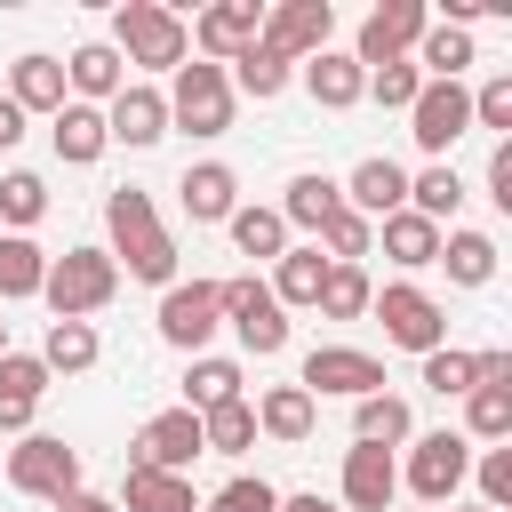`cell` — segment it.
Instances as JSON below:
<instances>
[{
  "mask_svg": "<svg viewBox=\"0 0 512 512\" xmlns=\"http://www.w3.org/2000/svg\"><path fill=\"white\" fill-rule=\"evenodd\" d=\"M104 224H112V264H128L136 280H160V288H176V240L160 232V216H152V192L120 184V192L104 200Z\"/></svg>",
  "mask_w": 512,
  "mask_h": 512,
  "instance_id": "cell-1",
  "label": "cell"
},
{
  "mask_svg": "<svg viewBox=\"0 0 512 512\" xmlns=\"http://www.w3.org/2000/svg\"><path fill=\"white\" fill-rule=\"evenodd\" d=\"M40 296H48L56 320H88V312H104V304L120 296V264H112V248H64V256H48Z\"/></svg>",
  "mask_w": 512,
  "mask_h": 512,
  "instance_id": "cell-2",
  "label": "cell"
},
{
  "mask_svg": "<svg viewBox=\"0 0 512 512\" xmlns=\"http://www.w3.org/2000/svg\"><path fill=\"white\" fill-rule=\"evenodd\" d=\"M112 40H120V64H144V72H176V64L192 56L184 16H176V8H160V0H120Z\"/></svg>",
  "mask_w": 512,
  "mask_h": 512,
  "instance_id": "cell-3",
  "label": "cell"
},
{
  "mask_svg": "<svg viewBox=\"0 0 512 512\" xmlns=\"http://www.w3.org/2000/svg\"><path fill=\"white\" fill-rule=\"evenodd\" d=\"M168 120H176L184 136H224V128H232V80H224V64H176Z\"/></svg>",
  "mask_w": 512,
  "mask_h": 512,
  "instance_id": "cell-4",
  "label": "cell"
},
{
  "mask_svg": "<svg viewBox=\"0 0 512 512\" xmlns=\"http://www.w3.org/2000/svg\"><path fill=\"white\" fill-rule=\"evenodd\" d=\"M368 312H376V320H384V336H392L400 352H416V360L448 344V312H440L416 280H392L384 296H368Z\"/></svg>",
  "mask_w": 512,
  "mask_h": 512,
  "instance_id": "cell-5",
  "label": "cell"
},
{
  "mask_svg": "<svg viewBox=\"0 0 512 512\" xmlns=\"http://www.w3.org/2000/svg\"><path fill=\"white\" fill-rule=\"evenodd\" d=\"M8 488L16 496H72L80 488V448H64L56 432H24L16 448H8Z\"/></svg>",
  "mask_w": 512,
  "mask_h": 512,
  "instance_id": "cell-6",
  "label": "cell"
},
{
  "mask_svg": "<svg viewBox=\"0 0 512 512\" xmlns=\"http://www.w3.org/2000/svg\"><path fill=\"white\" fill-rule=\"evenodd\" d=\"M464 472H472V440L464 432H416L408 440V488H416V504L432 512V504H448L456 488H464Z\"/></svg>",
  "mask_w": 512,
  "mask_h": 512,
  "instance_id": "cell-7",
  "label": "cell"
},
{
  "mask_svg": "<svg viewBox=\"0 0 512 512\" xmlns=\"http://www.w3.org/2000/svg\"><path fill=\"white\" fill-rule=\"evenodd\" d=\"M424 24H432V8H424V0H384V8H368L360 40H352V64H360V72H376V64H400V56L424 40Z\"/></svg>",
  "mask_w": 512,
  "mask_h": 512,
  "instance_id": "cell-8",
  "label": "cell"
},
{
  "mask_svg": "<svg viewBox=\"0 0 512 512\" xmlns=\"http://www.w3.org/2000/svg\"><path fill=\"white\" fill-rule=\"evenodd\" d=\"M216 328H224V288H216V280H176V288L160 296V344L200 352Z\"/></svg>",
  "mask_w": 512,
  "mask_h": 512,
  "instance_id": "cell-9",
  "label": "cell"
},
{
  "mask_svg": "<svg viewBox=\"0 0 512 512\" xmlns=\"http://www.w3.org/2000/svg\"><path fill=\"white\" fill-rule=\"evenodd\" d=\"M224 288V320H232V336L256 352V360H272L280 344H288V312H280V296L264 288V280H216Z\"/></svg>",
  "mask_w": 512,
  "mask_h": 512,
  "instance_id": "cell-10",
  "label": "cell"
},
{
  "mask_svg": "<svg viewBox=\"0 0 512 512\" xmlns=\"http://www.w3.org/2000/svg\"><path fill=\"white\" fill-rule=\"evenodd\" d=\"M408 120H416L408 136H416L432 160H448V144L472 128V88H464V80H424L416 104H408Z\"/></svg>",
  "mask_w": 512,
  "mask_h": 512,
  "instance_id": "cell-11",
  "label": "cell"
},
{
  "mask_svg": "<svg viewBox=\"0 0 512 512\" xmlns=\"http://www.w3.org/2000/svg\"><path fill=\"white\" fill-rule=\"evenodd\" d=\"M312 400L320 392H344V400H368V392H384V360H368V352H352V344H312L304 352V376H296Z\"/></svg>",
  "mask_w": 512,
  "mask_h": 512,
  "instance_id": "cell-12",
  "label": "cell"
},
{
  "mask_svg": "<svg viewBox=\"0 0 512 512\" xmlns=\"http://www.w3.org/2000/svg\"><path fill=\"white\" fill-rule=\"evenodd\" d=\"M328 32H336V8H328V0H280V8L264 16V32H256V40H264L272 56H288V64H296V56H320V48H328Z\"/></svg>",
  "mask_w": 512,
  "mask_h": 512,
  "instance_id": "cell-13",
  "label": "cell"
},
{
  "mask_svg": "<svg viewBox=\"0 0 512 512\" xmlns=\"http://www.w3.org/2000/svg\"><path fill=\"white\" fill-rule=\"evenodd\" d=\"M256 32H264V8L256 0H216V8H200V24L184 32L208 64H232L240 48H256Z\"/></svg>",
  "mask_w": 512,
  "mask_h": 512,
  "instance_id": "cell-14",
  "label": "cell"
},
{
  "mask_svg": "<svg viewBox=\"0 0 512 512\" xmlns=\"http://www.w3.org/2000/svg\"><path fill=\"white\" fill-rule=\"evenodd\" d=\"M208 440H200V416L192 408H160L144 432H136V456L128 464H152V472H192V456H200Z\"/></svg>",
  "mask_w": 512,
  "mask_h": 512,
  "instance_id": "cell-15",
  "label": "cell"
},
{
  "mask_svg": "<svg viewBox=\"0 0 512 512\" xmlns=\"http://www.w3.org/2000/svg\"><path fill=\"white\" fill-rule=\"evenodd\" d=\"M336 192H344V208H352V216L384 224V216H400V208H408V168H400V160H360Z\"/></svg>",
  "mask_w": 512,
  "mask_h": 512,
  "instance_id": "cell-16",
  "label": "cell"
},
{
  "mask_svg": "<svg viewBox=\"0 0 512 512\" xmlns=\"http://www.w3.org/2000/svg\"><path fill=\"white\" fill-rule=\"evenodd\" d=\"M392 496H400V464H392V448H344V512H392Z\"/></svg>",
  "mask_w": 512,
  "mask_h": 512,
  "instance_id": "cell-17",
  "label": "cell"
},
{
  "mask_svg": "<svg viewBox=\"0 0 512 512\" xmlns=\"http://www.w3.org/2000/svg\"><path fill=\"white\" fill-rule=\"evenodd\" d=\"M40 392H48V368H40V352H0V432H32V416H40Z\"/></svg>",
  "mask_w": 512,
  "mask_h": 512,
  "instance_id": "cell-18",
  "label": "cell"
},
{
  "mask_svg": "<svg viewBox=\"0 0 512 512\" xmlns=\"http://www.w3.org/2000/svg\"><path fill=\"white\" fill-rule=\"evenodd\" d=\"M104 136H112V144H136V152L160 144V136H168V96H160V88H120V96L104 104Z\"/></svg>",
  "mask_w": 512,
  "mask_h": 512,
  "instance_id": "cell-19",
  "label": "cell"
},
{
  "mask_svg": "<svg viewBox=\"0 0 512 512\" xmlns=\"http://www.w3.org/2000/svg\"><path fill=\"white\" fill-rule=\"evenodd\" d=\"M176 192H184V216H192V224H224V216L240 208V176H232L224 160L184 168V184H176Z\"/></svg>",
  "mask_w": 512,
  "mask_h": 512,
  "instance_id": "cell-20",
  "label": "cell"
},
{
  "mask_svg": "<svg viewBox=\"0 0 512 512\" xmlns=\"http://www.w3.org/2000/svg\"><path fill=\"white\" fill-rule=\"evenodd\" d=\"M120 504H128V512H200V496H192V472H152V464H128V480H120Z\"/></svg>",
  "mask_w": 512,
  "mask_h": 512,
  "instance_id": "cell-21",
  "label": "cell"
},
{
  "mask_svg": "<svg viewBox=\"0 0 512 512\" xmlns=\"http://www.w3.org/2000/svg\"><path fill=\"white\" fill-rule=\"evenodd\" d=\"M64 88H80L72 104H112L128 80H120V48L112 40H88V48H72V64H64Z\"/></svg>",
  "mask_w": 512,
  "mask_h": 512,
  "instance_id": "cell-22",
  "label": "cell"
},
{
  "mask_svg": "<svg viewBox=\"0 0 512 512\" xmlns=\"http://www.w3.org/2000/svg\"><path fill=\"white\" fill-rule=\"evenodd\" d=\"M8 104L56 120V112H64V64H56V56H16V64H8Z\"/></svg>",
  "mask_w": 512,
  "mask_h": 512,
  "instance_id": "cell-23",
  "label": "cell"
},
{
  "mask_svg": "<svg viewBox=\"0 0 512 512\" xmlns=\"http://www.w3.org/2000/svg\"><path fill=\"white\" fill-rule=\"evenodd\" d=\"M48 136H56V160H64V168L104 160V144H112V136H104V112H96V104H72V96H64V112L48 120Z\"/></svg>",
  "mask_w": 512,
  "mask_h": 512,
  "instance_id": "cell-24",
  "label": "cell"
},
{
  "mask_svg": "<svg viewBox=\"0 0 512 512\" xmlns=\"http://www.w3.org/2000/svg\"><path fill=\"white\" fill-rule=\"evenodd\" d=\"M304 88H312V104H328V112H352V104L368 96V72H360L352 56H336V48H320V56L304 64Z\"/></svg>",
  "mask_w": 512,
  "mask_h": 512,
  "instance_id": "cell-25",
  "label": "cell"
},
{
  "mask_svg": "<svg viewBox=\"0 0 512 512\" xmlns=\"http://www.w3.org/2000/svg\"><path fill=\"white\" fill-rule=\"evenodd\" d=\"M312 416H320V400L304 384H272L256 400V432H272V440H312Z\"/></svg>",
  "mask_w": 512,
  "mask_h": 512,
  "instance_id": "cell-26",
  "label": "cell"
},
{
  "mask_svg": "<svg viewBox=\"0 0 512 512\" xmlns=\"http://www.w3.org/2000/svg\"><path fill=\"white\" fill-rule=\"evenodd\" d=\"M352 440H360V448H400V440H416L408 400H400V392H368L360 416H352Z\"/></svg>",
  "mask_w": 512,
  "mask_h": 512,
  "instance_id": "cell-27",
  "label": "cell"
},
{
  "mask_svg": "<svg viewBox=\"0 0 512 512\" xmlns=\"http://www.w3.org/2000/svg\"><path fill=\"white\" fill-rule=\"evenodd\" d=\"M384 256H392L400 272H424V264H440V224H424L416 208L384 216Z\"/></svg>",
  "mask_w": 512,
  "mask_h": 512,
  "instance_id": "cell-28",
  "label": "cell"
},
{
  "mask_svg": "<svg viewBox=\"0 0 512 512\" xmlns=\"http://www.w3.org/2000/svg\"><path fill=\"white\" fill-rule=\"evenodd\" d=\"M320 280H328V256H320V240H304V248L280 256V272H272L264 288H272L280 312H288V304H320Z\"/></svg>",
  "mask_w": 512,
  "mask_h": 512,
  "instance_id": "cell-29",
  "label": "cell"
},
{
  "mask_svg": "<svg viewBox=\"0 0 512 512\" xmlns=\"http://www.w3.org/2000/svg\"><path fill=\"white\" fill-rule=\"evenodd\" d=\"M40 280H48V256H40V240H32V232H0V304H16V296H40Z\"/></svg>",
  "mask_w": 512,
  "mask_h": 512,
  "instance_id": "cell-30",
  "label": "cell"
},
{
  "mask_svg": "<svg viewBox=\"0 0 512 512\" xmlns=\"http://www.w3.org/2000/svg\"><path fill=\"white\" fill-rule=\"evenodd\" d=\"M408 208H416L424 224H440V232H448V216L464 208V176H456L448 160H432L424 176H408Z\"/></svg>",
  "mask_w": 512,
  "mask_h": 512,
  "instance_id": "cell-31",
  "label": "cell"
},
{
  "mask_svg": "<svg viewBox=\"0 0 512 512\" xmlns=\"http://www.w3.org/2000/svg\"><path fill=\"white\" fill-rule=\"evenodd\" d=\"M440 264L456 288H488L496 280V240L488 232H440Z\"/></svg>",
  "mask_w": 512,
  "mask_h": 512,
  "instance_id": "cell-32",
  "label": "cell"
},
{
  "mask_svg": "<svg viewBox=\"0 0 512 512\" xmlns=\"http://www.w3.org/2000/svg\"><path fill=\"white\" fill-rule=\"evenodd\" d=\"M224 400H240V368L216 360V352H192V368H184V408L208 416V408H224Z\"/></svg>",
  "mask_w": 512,
  "mask_h": 512,
  "instance_id": "cell-33",
  "label": "cell"
},
{
  "mask_svg": "<svg viewBox=\"0 0 512 512\" xmlns=\"http://www.w3.org/2000/svg\"><path fill=\"white\" fill-rule=\"evenodd\" d=\"M40 368H48V376H80V368H96V328H88V320H48Z\"/></svg>",
  "mask_w": 512,
  "mask_h": 512,
  "instance_id": "cell-34",
  "label": "cell"
},
{
  "mask_svg": "<svg viewBox=\"0 0 512 512\" xmlns=\"http://www.w3.org/2000/svg\"><path fill=\"white\" fill-rule=\"evenodd\" d=\"M472 64V32H456V24H424V40H416V72L424 80H456Z\"/></svg>",
  "mask_w": 512,
  "mask_h": 512,
  "instance_id": "cell-35",
  "label": "cell"
},
{
  "mask_svg": "<svg viewBox=\"0 0 512 512\" xmlns=\"http://www.w3.org/2000/svg\"><path fill=\"white\" fill-rule=\"evenodd\" d=\"M224 80H232L240 96H256V104H272V96L288 88V56H272V48L256 40V48H240V56H232V72H224Z\"/></svg>",
  "mask_w": 512,
  "mask_h": 512,
  "instance_id": "cell-36",
  "label": "cell"
},
{
  "mask_svg": "<svg viewBox=\"0 0 512 512\" xmlns=\"http://www.w3.org/2000/svg\"><path fill=\"white\" fill-rule=\"evenodd\" d=\"M336 208H344L336 176H296V184H288V200H280V224H304V232H320Z\"/></svg>",
  "mask_w": 512,
  "mask_h": 512,
  "instance_id": "cell-37",
  "label": "cell"
},
{
  "mask_svg": "<svg viewBox=\"0 0 512 512\" xmlns=\"http://www.w3.org/2000/svg\"><path fill=\"white\" fill-rule=\"evenodd\" d=\"M224 224H232V248H240V256H272V264L288 256V224H280V208H232Z\"/></svg>",
  "mask_w": 512,
  "mask_h": 512,
  "instance_id": "cell-38",
  "label": "cell"
},
{
  "mask_svg": "<svg viewBox=\"0 0 512 512\" xmlns=\"http://www.w3.org/2000/svg\"><path fill=\"white\" fill-rule=\"evenodd\" d=\"M312 240H320V256H328V264H360V256L376 248V224H368V216H352V208H336Z\"/></svg>",
  "mask_w": 512,
  "mask_h": 512,
  "instance_id": "cell-39",
  "label": "cell"
},
{
  "mask_svg": "<svg viewBox=\"0 0 512 512\" xmlns=\"http://www.w3.org/2000/svg\"><path fill=\"white\" fill-rule=\"evenodd\" d=\"M200 440H208L216 456H240V448H256V408H248V400H224V408H208V416H200Z\"/></svg>",
  "mask_w": 512,
  "mask_h": 512,
  "instance_id": "cell-40",
  "label": "cell"
},
{
  "mask_svg": "<svg viewBox=\"0 0 512 512\" xmlns=\"http://www.w3.org/2000/svg\"><path fill=\"white\" fill-rule=\"evenodd\" d=\"M368 296H376V288H368L360 264H328V280H320V312H328V320H360Z\"/></svg>",
  "mask_w": 512,
  "mask_h": 512,
  "instance_id": "cell-41",
  "label": "cell"
},
{
  "mask_svg": "<svg viewBox=\"0 0 512 512\" xmlns=\"http://www.w3.org/2000/svg\"><path fill=\"white\" fill-rule=\"evenodd\" d=\"M464 424H472V440H512V392L472 384L464 392Z\"/></svg>",
  "mask_w": 512,
  "mask_h": 512,
  "instance_id": "cell-42",
  "label": "cell"
},
{
  "mask_svg": "<svg viewBox=\"0 0 512 512\" xmlns=\"http://www.w3.org/2000/svg\"><path fill=\"white\" fill-rule=\"evenodd\" d=\"M0 216H8L16 232L40 224V216H48V184H40L32 168H8V176H0Z\"/></svg>",
  "mask_w": 512,
  "mask_h": 512,
  "instance_id": "cell-43",
  "label": "cell"
},
{
  "mask_svg": "<svg viewBox=\"0 0 512 512\" xmlns=\"http://www.w3.org/2000/svg\"><path fill=\"white\" fill-rule=\"evenodd\" d=\"M416 88H424V72H416L408 56H400V64H376V72H368V96H376L384 112H408V104H416Z\"/></svg>",
  "mask_w": 512,
  "mask_h": 512,
  "instance_id": "cell-44",
  "label": "cell"
},
{
  "mask_svg": "<svg viewBox=\"0 0 512 512\" xmlns=\"http://www.w3.org/2000/svg\"><path fill=\"white\" fill-rule=\"evenodd\" d=\"M208 512H280V488H272V480H248V472H240V480H224V488L208 496Z\"/></svg>",
  "mask_w": 512,
  "mask_h": 512,
  "instance_id": "cell-45",
  "label": "cell"
},
{
  "mask_svg": "<svg viewBox=\"0 0 512 512\" xmlns=\"http://www.w3.org/2000/svg\"><path fill=\"white\" fill-rule=\"evenodd\" d=\"M424 384L448 400V392H472V352H456V344H440V352H424Z\"/></svg>",
  "mask_w": 512,
  "mask_h": 512,
  "instance_id": "cell-46",
  "label": "cell"
},
{
  "mask_svg": "<svg viewBox=\"0 0 512 512\" xmlns=\"http://www.w3.org/2000/svg\"><path fill=\"white\" fill-rule=\"evenodd\" d=\"M472 120L480 128H512V72H496V80L472 88Z\"/></svg>",
  "mask_w": 512,
  "mask_h": 512,
  "instance_id": "cell-47",
  "label": "cell"
},
{
  "mask_svg": "<svg viewBox=\"0 0 512 512\" xmlns=\"http://www.w3.org/2000/svg\"><path fill=\"white\" fill-rule=\"evenodd\" d=\"M512 504V448H488L480 456V512H504Z\"/></svg>",
  "mask_w": 512,
  "mask_h": 512,
  "instance_id": "cell-48",
  "label": "cell"
},
{
  "mask_svg": "<svg viewBox=\"0 0 512 512\" xmlns=\"http://www.w3.org/2000/svg\"><path fill=\"white\" fill-rule=\"evenodd\" d=\"M488 200H496V208H512V144H496V152H488Z\"/></svg>",
  "mask_w": 512,
  "mask_h": 512,
  "instance_id": "cell-49",
  "label": "cell"
},
{
  "mask_svg": "<svg viewBox=\"0 0 512 512\" xmlns=\"http://www.w3.org/2000/svg\"><path fill=\"white\" fill-rule=\"evenodd\" d=\"M472 384H496V392H512V352H472Z\"/></svg>",
  "mask_w": 512,
  "mask_h": 512,
  "instance_id": "cell-50",
  "label": "cell"
},
{
  "mask_svg": "<svg viewBox=\"0 0 512 512\" xmlns=\"http://www.w3.org/2000/svg\"><path fill=\"white\" fill-rule=\"evenodd\" d=\"M56 512H120L112 496H88V488H72V496H56Z\"/></svg>",
  "mask_w": 512,
  "mask_h": 512,
  "instance_id": "cell-51",
  "label": "cell"
},
{
  "mask_svg": "<svg viewBox=\"0 0 512 512\" xmlns=\"http://www.w3.org/2000/svg\"><path fill=\"white\" fill-rule=\"evenodd\" d=\"M280 512H344V504H328L320 488H304V496H280Z\"/></svg>",
  "mask_w": 512,
  "mask_h": 512,
  "instance_id": "cell-52",
  "label": "cell"
},
{
  "mask_svg": "<svg viewBox=\"0 0 512 512\" xmlns=\"http://www.w3.org/2000/svg\"><path fill=\"white\" fill-rule=\"evenodd\" d=\"M16 136H24V112H16V104H8V96H0V152H8V144H16Z\"/></svg>",
  "mask_w": 512,
  "mask_h": 512,
  "instance_id": "cell-53",
  "label": "cell"
},
{
  "mask_svg": "<svg viewBox=\"0 0 512 512\" xmlns=\"http://www.w3.org/2000/svg\"><path fill=\"white\" fill-rule=\"evenodd\" d=\"M0 352H8V320H0Z\"/></svg>",
  "mask_w": 512,
  "mask_h": 512,
  "instance_id": "cell-54",
  "label": "cell"
},
{
  "mask_svg": "<svg viewBox=\"0 0 512 512\" xmlns=\"http://www.w3.org/2000/svg\"><path fill=\"white\" fill-rule=\"evenodd\" d=\"M464 512H480V504H464Z\"/></svg>",
  "mask_w": 512,
  "mask_h": 512,
  "instance_id": "cell-55",
  "label": "cell"
}]
</instances>
